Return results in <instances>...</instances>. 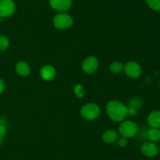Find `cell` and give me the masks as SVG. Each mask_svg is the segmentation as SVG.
I'll list each match as a JSON object with an SVG mask.
<instances>
[{
  "instance_id": "obj_1",
  "label": "cell",
  "mask_w": 160,
  "mask_h": 160,
  "mask_svg": "<svg viewBox=\"0 0 160 160\" xmlns=\"http://www.w3.org/2000/svg\"><path fill=\"white\" fill-rule=\"evenodd\" d=\"M106 113L109 119L114 122H122L129 115L126 104L119 100H110L106 104Z\"/></svg>"
},
{
  "instance_id": "obj_2",
  "label": "cell",
  "mask_w": 160,
  "mask_h": 160,
  "mask_svg": "<svg viewBox=\"0 0 160 160\" xmlns=\"http://www.w3.org/2000/svg\"><path fill=\"white\" fill-rule=\"evenodd\" d=\"M138 131V126L135 122L132 120H123L119 126V132L121 136L125 138H131L135 136Z\"/></svg>"
},
{
  "instance_id": "obj_3",
  "label": "cell",
  "mask_w": 160,
  "mask_h": 160,
  "mask_svg": "<svg viewBox=\"0 0 160 160\" xmlns=\"http://www.w3.org/2000/svg\"><path fill=\"white\" fill-rule=\"evenodd\" d=\"M53 25L55 28L60 30H66L73 25V17L67 13H59L53 18Z\"/></svg>"
},
{
  "instance_id": "obj_4",
  "label": "cell",
  "mask_w": 160,
  "mask_h": 160,
  "mask_svg": "<svg viewBox=\"0 0 160 160\" xmlns=\"http://www.w3.org/2000/svg\"><path fill=\"white\" fill-rule=\"evenodd\" d=\"M100 108L95 103H88L83 105L81 109V115L86 120H95L99 116Z\"/></svg>"
},
{
  "instance_id": "obj_5",
  "label": "cell",
  "mask_w": 160,
  "mask_h": 160,
  "mask_svg": "<svg viewBox=\"0 0 160 160\" xmlns=\"http://www.w3.org/2000/svg\"><path fill=\"white\" fill-rule=\"evenodd\" d=\"M125 73L129 78H138L142 75V67L136 61H129L123 67Z\"/></svg>"
},
{
  "instance_id": "obj_6",
  "label": "cell",
  "mask_w": 160,
  "mask_h": 160,
  "mask_svg": "<svg viewBox=\"0 0 160 160\" xmlns=\"http://www.w3.org/2000/svg\"><path fill=\"white\" fill-rule=\"evenodd\" d=\"M16 10V4L13 0H0V17H9Z\"/></svg>"
},
{
  "instance_id": "obj_7",
  "label": "cell",
  "mask_w": 160,
  "mask_h": 160,
  "mask_svg": "<svg viewBox=\"0 0 160 160\" xmlns=\"http://www.w3.org/2000/svg\"><path fill=\"white\" fill-rule=\"evenodd\" d=\"M98 65H99V64H98V59L95 56H91L84 60L81 67H82V70L84 71V73L91 75V74H93L96 72Z\"/></svg>"
},
{
  "instance_id": "obj_8",
  "label": "cell",
  "mask_w": 160,
  "mask_h": 160,
  "mask_svg": "<svg viewBox=\"0 0 160 160\" xmlns=\"http://www.w3.org/2000/svg\"><path fill=\"white\" fill-rule=\"evenodd\" d=\"M49 5L54 10L65 13L72 7V0H49Z\"/></svg>"
},
{
  "instance_id": "obj_9",
  "label": "cell",
  "mask_w": 160,
  "mask_h": 160,
  "mask_svg": "<svg viewBox=\"0 0 160 160\" xmlns=\"http://www.w3.org/2000/svg\"><path fill=\"white\" fill-rule=\"evenodd\" d=\"M141 151L142 154L146 157H155L159 153V147L156 144V143L152 141H147L145 142L141 147Z\"/></svg>"
},
{
  "instance_id": "obj_10",
  "label": "cell",
  "mask_w": 160,
  "mask_h": 160,
  "mask_svg": "<svg viewBox=\"0 0 160 160\" xmlns=\"http://www.w3.org/2000/svg\"><path fill=\"white\" fill-rule=\"evenodd\" d=\"M56 75V71L53 66L46 64L40 70V76L45 81H51L54 79Z\"/></svg>"
},
{
  "instance_id": "obj_11",
  "label": "cell",
  "mask_w": 160,
  "mask_h": 160,
  "mask_svg": "<svg viewBox=\"0 0 160 160\" xmlns=\"http://www.w3.org/2000/svg\"><path fill=\"white\" fill-rule=\"evenodd\" d=\"M147 122L151 128L160 129V111L155 110L149 113L147 118Z\"/></svg>"
},
{
  "instance_id": "obj_12",
  "label": "cell",
  "mask_w": 160,
  "mask_h": 160,
  "mask_svg": "<svg viewBox=\"0 0 160 160\" xmlns=\"http://www.w3.org/2000/svg\"><path fill=\"white\" fill-rule=\"evenodd\" d=\"M15 70L18 75L21 77H26L29 75L31 72V67L26 61H20L16 64Z\"/></svg>"
},
{
  "instance_id": "obj_13",
  "label": "cell",
  "mask_w": 160,
  "mask_h": 160,
  "mask_svg": "<svg viewBox=\"0 0 160 160\" xmlns=\"http://www.w3.org/2000/svg\"><path fill=\"white\" fill-rule=\"evenodd\" d=\"M103 141L107 144H112V143L116 142L117 139L119 138L118 133L113 130H107L102 133V136Z\"/></svg>"
},
{
  "instance_id": "obj_14",
  "label": "cell",
  "mask_w": 160,
  "mask_h": 160,
  "mask_svg": "<svg viewBox=\"0 0 160 160\" xmlns=\"http://www.w3.org/2000/svg\"><path fill=\"white\" fill-rule=\"evenodd\" d=\"M147 136H148L149 141L152 142H158L160 141V129L158 128H151L148 130L147 133Z\"/></svg>"
},
{
  "instance_id": "obj_15",
  "label": "cell",
  "mask_w": 160,
  "mask_h": 160,
  "mask_svg": "<svg viewBox=\"0 0 160 160\" xmlns=\"http://www.w3.org/2000/svg\"><path fill=\"white\" fill-rule=\"evenodd\" d=\"M123 64L120 61H114L109 65V69L112 73L119 74L123 70Z\"/></svg>"
},
{
  "instance_id": "obj_16",
  "label": "cell",
  "mask_w": 160,
  "mask_h": 160,
  "mask_svg": "<svg viewBox=\"0 0 160 160\" xmlns=\"http://www.w3.org/2000/svg\"><path fill=\"white\" fill-rule=\"evenodd\" d=\"M150 9L155 11H160V0H145Z\"/></svg>"
},
{
  "instance_id": "obj_17",
  "label": "cell",
  "mask_w": 160,
  "mask_h": 160,
  "mask_svg": "<svg viewBox=\"0 0 160 160\" xmlns=\"http://www.w3.org/2000/svg\"><path fill=\"white\" fill-rule=\"evenodd\" d=\"M9 41L7 37L0 35V51H4L9 47Z\"/></svg>"
},
{
  "instance_id": "obj_18",
  "label": "cell",
  "mask_w": 160,
  "mask_h": 160,
  "mask_svg": "<svg viewBox=\"0 0 160 160\" xmlns=\"http://www.w3.org/2000/svg\"><path fill=\"white\" fill-rule=\"evenodd\" d=\"M73 91H74V93L76 95V97H78V98H81V97H84V89L81 85H77L74 87V89H73Z\"/></svg>"
},
{
  "instance_id": "obj_19",
  "label": "cell",
  "mask_w": 160,
  "mask_h": 160,
  "mask_svg": "<svg viewBox=\"0 0 160 160\" xmlns=\"http://www.w3.org/2000/svg\"><path fill=\"white\" fill-rule=\"evenodd\" d=\"M117 144H118V145L120 146V147H123L128 144V140H127V138L121 136V137L117 139Z\"/></svg>"
},
{
  "instance_id": "obj_20",
  "label": "cell",
  "mask_w": 160,
  "mask_h": 160,
  "mask_svg": "<svg viewBox=\"0 0 160 160\" xmlns=\"http://www.w3.org/2000/svg\"><path fill=\"white\" fill-rule=\"evenodd\" d=\"M5 89V83L3 82V80L2 78H0V95L2 94V93L3 92Z\"/></svg>"
},
{
  "instance_id": "obj_21",
  "label": "cell",
  "mask_w": 160,
  "mask_h": 160,
  "mask_svg": "<svg viewBox=\"0 0 160 160\" xmlns=\"http://www.w3.org/2000/svg\"><path fill=\"white\" fill-rule=\"evenodd\" d=\"M2 136H0V144H2Z\"/></svg>"
},
{
  "instance_id": "obj_22",
  "label": "cell",
  "mask_w": 160,
  "mask_h": 160,
  "mask_svg": "<svg viewBox=\"0 0 160 160\" xmlns=\"http://www.w3.org/2000/svg\"><path fill=\"white\" fill-rule=\"evenodd\" d=\"M159 151L160 152V143H159Z\"/></svg>"
},
{
  "instance_id": "obj_23",
  "label": "cell",
  "mask_w": 160,
  "mask_h": 160,
  "mask_svg": "<svg viewBox=\"0 0 160 160\" xmlns=\"http://www.w3.org/2000/svg\"><path fill=\"white\" fill-rule=\"evenodd\" d=\"M159 89H160V83H159Z\"/></svg>"
}]
</instances>
